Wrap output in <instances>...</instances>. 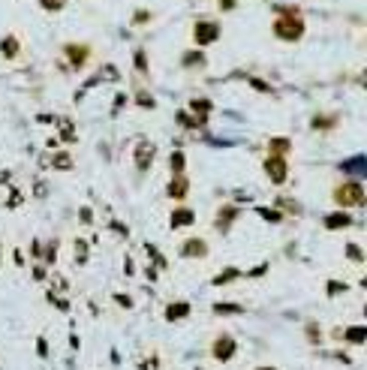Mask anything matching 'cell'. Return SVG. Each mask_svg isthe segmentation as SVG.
Instances as JSON below:
<instances>
[{"mask_svg":"<svg viewBox=\"0 0 367 370\" xmlns=\"http://www.w3.org/2000/svg\"><path fill=\"white\" fill-rule=\"evenodd\" d=\"M334 202L340 208H361L364 205V187L358 181H346L334 190Z\"/></svg>","mask_w":367,"mask_h":370,"instance_id":"6da1fadb","label":"cell"},{"mask_svg":"<svg viewBox=\"0 0 367 370\" xmlns=\"http://www.w3.org/2000/svg\"><path fill=\"white\" fill-rule=\"evenodd\" d=\"M274 33H277L280 39H286V42H295V39H301L304 24H301L298 15H280V18L274 21Z\"/></svg>","mask_w":367,"mask_h":370,"instance_id":"7a4b0ae2","label":"cell"},{"mask_svg":"<svg viewBox=\"0 0 367 370\" xmlns=\"http://www.w3.org/2000/svg\"><path fill=\"white\" fill-rule=\"evenodd\" d=\"M193 36H196V42H199V45H211V42H217L220 27H217L214 21H199V24L193 27Z\"/></svg>","mask_w":367,"mask_h":370,"instance_id":"3957f363","label":"cell"},{"mask_svg":"<svg viewBox=\"0 0 367 370\" xmlns=\"http://www.w3.org/2000/svg\"><path fill=\"white\" fill-rule=\"evenodd\" d=\"M265 172L274 184H283L289 178V169H286V157H268L265 160Z\"/></svg>","mask_w":367,"mask_h":370,"instance_id":"277c9868","label":"cell"},{"mask_svg":"<svg viewBox=\"0 0 367 370\" xmlns=\"http://www.w3.org/2000/svg\"><path fill=\"white\" fill-rule=\"evenodd\" d=\"M211 352H214L217 361H229V358L235 355V340H232L229 334H223V337L214 340V349H211Z\"/></svg>","mask_w":367,"mask_h":370,"instance_id":"5b68a950","label":"cell"},{"mask_svg":"<svg viewBox=\"0 0 367 370\" xmlns=\"http://www.w3.org/2000/svg\"><path fill=\"white\" fill-rule=\"evenodd\" d=\"M154 145H148V142H142L139 148H136V169L139 172H148L151 169V163H154Z\"/></svg>","mask_w":367,"mask_h":370,"instance_id":"8992f818","label":"cell"},{"mask_svg":"<svg viewBox=\"0 0 367 370\" xmlns=\"http://www.w3.org/2000/svg\"><path fill=\"white\" fill-rule=\"evenodd\" d=\"M349 226H352V217H349L346 211H337V214H328V217H325V229H331V232L349 229Z\"/></svg>","mask_w":367,"mask_h":370,"instance_id":"52a82bcc","label":"cell"},{"mask_svg":"<svg viewBox=\"0 0 367 370\" xmlns=\"http://www.w3.org/2000/svg\"><path fill=\"white\" fill-rule=\"evenodd\" d=\"M196 223V214L187 211V208H178L172 211V229H184V226H193Z\"/></svg>","mask_w":367,"mask_h":370,"instance_id":"ba28073f","label":"cell"},{"mask_svg":"<svg viewBox=\"0 0 367 370\" xmlns=\"http://www.w3.org/2000/svg\"><path fill=\"white\" fill-rule=\"evenodd\" d=\"M66 54H69L72 66H84L87 63V45H66Z\"/></svg>","mask_w":367,"mask_h":370,"instance_id":"9c48e42d","label":"cell"},{"mask_svg":"<svg viewBox=\"0 0 367 370\" xmlns=\"http://www.w3.org/2000/svg\"><path fill=\"white\" fill-rule=\"evenodd\" d=\"M187 187H190L187 178L178 172V175L172 178V184H169V196H172V199H184V196H187Z\"/></svg>","mask_w":367,"mask_h":370,"instance_id":"30bf717a","label":"cell"},{"mask_svg":"<svg viewBox=\"0 0 367 370\" xmlns=\"http://www.w3.org/2000/svg\"><path fill=\"white\" fill-rule=\"evenodd\" d=\"M184 256H208V244L202 238H190L184 244Z\"/></svg>","mask_w":367,"mask_h":370,"instance_id":"8fae6325","label":"cell"},{"mask_svg":"<svg viewBox=\"0 0 367 370\" xmlns=\"http://www.w3.org/2000/svg\"><path fill=\"white\" fill-rule=\"evenodd\" d=\"M289 139H271L268 142V157H286L289 154Z\"/></svg>","mask_w":367,"mask_h":370,"instance_id":"7c38bea8","label":"cell"},{"mask_svg":"<svg viewBox=\"0 0 367 370\" xmlns=\"http://www.w3.org/2000/svg\"><path fill=\"white\" fill-rule=\"evenodd\" d=\"M190 108L196 111V120L205 124V117H208V111H211V102H208V99H190Z\"/></svg>","mask_w":367,"mask_h":370,"instance_id":"4fadbf2b","label":"cell"},{"mask_svg":"<svg viewBox=\"0 0 367 370\" xmlns=\"http://www.w3.org/2000/svg\"><path fill=\"white\" fill-rule=\"evenodd\" d=\"M187 313H190V304H169V307H166V319H169V322L184 319Z\"/></svg>","mask_w":367,"mask_h":370,"instance_id":"5bb4252c","label":"cell"},{"mask_svg":"<svg viewBox=\"0 0 367 370\" xmlns=\"http://www.w3.org/2000/svg\"><path fill=\"white\" fill-rule=\"evenodd\" d=\"M0 51H3L6 57H15V54H18V39H15V36H6V39L0 42Z\"/></svg>","mask_w":367,"mask_h":370,"instance_id":"9a60e30c","label":"cell"},{"mask_svg":"<svg viewBox=\"0 0 367 370\" xmlns=\"http://www.w3.org/2000/svg\"><path fill=\"white\" fill-rule=\"evenodd\" d=\"M364 337H367L364 325H358V328H349V331H346V340H349V343H355V346H358V343H364Z\"/></svg>","mask_w":367,"mask_h":370,"instance_id":"2e32d148","label":"cell"},{"mask_svg":"<svg viewBox=\"0 0 367 370\" xmlns=\"http://www.w3.org/2000/svg\"><path fill=\"white\" fill-rule=\"evenodd\" d=\"M196 63L202 66V63H205V54H202V51H187V54H184V66H196Z\"/></svg>","mask_w":367,"mask_h":370,"instance_id":"e0dca14e","label":"cell"},{"mask_svg":"<svg viewBox=\"0 0 367 370\" xmlns=\"http://www.w3.org/2000/svg\"><path fill=\"white\" fill-rule=\"evenodd\" d=\"M136 102H139L142 108H154V105H157V102H154V96H151L148 90H139V93H136Z\"/></svg>","mask_w":367,"mask_h":370,"instance_id":"ac0fdd59","label":"cell"},{"mask_svg":"<svg viewBox=\"0 0 367 370\" xmlns=\"http://www.w3.org/2000/svg\"><path fill=\"white\" fill-rule=\"evenodd\" d=\"M51 166H54V169H72V157H69V154H57V157L51 160Z\"/></svg>","mask_w":367,"mask_h":370,"instance_id":"d6986e66","label":"cell"},{"mask_svg":"<svg viewBox=\"0 0 367 370\" xmlns=\"http://www.w3.org/2000/svg\"><path fill=\"white\" fill-rule=\"evenodd\" d=\"M235 277H238V271H235V268H226L220 277H214V286H223V283H229V280H235Z\"/></svg>","mask_w":367,"mask_h":370,"instance_id":"ffe728a7","label":"cell"},{"mask_svg":"<svg viewBox=\"0 0 367 370\" xmlns=\"http://www.w3.org/2000/svg\"><path fill=\"white\" fill-rule=\"evenodd\" d=\"M169 166H172V172H184V154L175 151V154L169 157Z\"/></svg>","mask_w":367,"mask_h":370,"instance_id":"44dd1931","label":"cell"},{"mask_svg":"<svg viewBox=\"0 0 367 370\" xmlns=\"http://www.w3.org/2000/svg\"><path fill=\"white\" fill-rule=\"evenodd\" d=\"M39 3H42V9H48V12H57V9H63L66 0H39Z\"/></svg>","mask_w":367,"mask_h":370,"instance_id":"7402d4cb","label":"cell"},{"mask_svg":"<svg viewBox=\"0 0 367 370\" xmlns=\"http://www.w3.org/2000/svg\"><path fill=\"white\" fill-rule=\"evenodd\" d=\"M214 310L217 313H241V307H235V304H217Z\"/></svg>","mask_w":367,"mask_h":370,"instance_id":"603a6c76","label":"cell"},{"mask_svg":"<svg viewBox=\"0 0 367 370\" xmlns=\"http://www.w3.org/2000/svg\"><path fill=\"white\" fill-rule=\"evenodd\" d=\"M136 66H139L142 72L148 69V60H145V51H136Z\"/></svg>","mask_w":367,"mask_h":370,"instance_id":"cb8c5ba5","label":"cell"},{"mask_svg":"<svg viewBox=\"0 0 367 370\" xmlns=\"http://www.w3.org/2000/svg\"><path fill=\"white\" fill-rule=\"evenodd\" d=\"M259 214H262L265 220H274V223L280 220V214H277V211H268V208H259Z\"/></svg>","mask_w":367,"mask_h":370,"instance_id":"d4e9b609","label":"cell"},{"mask_svg":"<svg viewBox=\"0 0 367 370\" xmlns=\"http://www.w3.org/2000/svg\"><path fill=\"white\" fill-rule=\"evenodd\" d=\"M346 250H349V259H355V262H361V250H358V244H349Z\"/></svg>","mask_w":367,"mask_h":370,"instance_id":"484cf974","label":"cell"},{"mask_svg":"<svg viewBox=\"0 0 367 370\" xmlns=\"http://www.w3.org/2000/svg\"><path fill=\"white\" fill-rule=\"evenodd\" d=\"M328 292H331V295H337V292H346V283H331V286H328Z\"/></svg>","mask_w":367,"mask_h":370,"instance_id":"4316f807","label":"cell"},{"mask_svg":"<svg viewBox=\"0 0 367 370\" xmlns=\"http://www.w3.org/2000/svg\"><path fill=\"white\" fill-rule=\"evenodd\" d=\"M265 268H268V265H259V268H253V271H250V277H262V274H265Z\"/></svg>","mask_w":367,"mask_h":370,"instance_id":"83f0119b","label":"cell"},{"mask_svg":"<svg viewBox=\"0 0 367 370\" xmlns=\"http://www.w3.org/2000/svg\"><path fill=\"white\" fill-rule=\"evenodd\" d=\"M114 298H117V304H120V307H130V304H133V301H130L127 295H114Z\"/></svg>","mask_w":367,"mask_h":370,"instance_id":"f1b7e54d","label":"cell"},{"mask_svg":"<svg viewBox=\"0 0 367 370\" xmlns=\"http://www.w3.org/2000/svg\"><path fill=\"white\" fill-rule=\"evenodd\" d=\"M36 349H39V355H45V352H48V346H45V340H42V337L36 340Z\"/></svg>","mask_w":367,"mask_h":370,"instance_id":"f546056e","label":"cell"},{"mask_svg":"<svg viewBox=\"0 0 367 370\" xmlns=\"http://www.w3.org/2000/svg\"><path fill=\"white\" fill-rule=\"evenodd\" d=\"M235 6V0H220V9H232Z\"/></svg>","mask_w":367,"mask_h":370,"instance_id":"4dcf8cb0","label":"cell"},{"mask_svg":"<svg viewBox=\"0 0 367 370\" xmlns=\"http://www.w3.org/2000/svg\"><path fill=\"white\" fill-rule=\"evenodd\" d=\"M259 370H274V367H259Z\"/></svg>","mask_w":367,"mask_h":370,"instance_id":"1f68e13d","label":"cell"}]
</instances>
